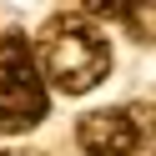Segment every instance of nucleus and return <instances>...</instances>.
<instances>
[{
  "label": "nucleus",
  "instance_id": "1",
  "mask_svg": "<svg viewBox=\"0 0 156 156\" xmlns=\"http://www.w3.org/2000/svg\"><path fill=\"white\" fill-rule=\"evenodd\" d=\"M35 55L61 96H86L111 76V35L91 15H51L35 35Z\"/></svg>",
  "mask_w": 156,
  "mask_h": 156
},
{
  "label": "nucleus",
  "instance_id": "2",
  "mask_svg": "<svg viewBox=\"0 0 156 156\" xmlns=\"http://www.w3.org/2000/svg\"><path fill=\"white\" fill-rule=\"evenodd\" d=\"M45 111H51V81L41 71V55L20 30H5L0 35V136H20L41 126Z\"/></svg>",
  "mask_w": 156,
  "mask_h": 156
},
{
  "label": "nucleus",
  "instance_id": "3",
  "mask_svg": "<svg viewBox=\"0 0 156 156\" xmlns=\"http://www.w3.org/2000/svg\"><path fill=\"white\" fill-rule=\"evenodd\" d=\"M146 116L141 106H121V111H91L76 126V141L86 156H136L146 146Z\"/></svg>",
  "mask_w": 156,
  "mask_h": 156
},
{
  "label": "nucleus",
  "instance_id": "4",
  "mask_svg": "<svg viewBox=\"0 0 156 156\" xmlns=\"http://www.w3.org/2000/svg\"><path fill=\"white\" fill-rule=\"evenodd\" d=\"M76 5H81V15H91V20H131L141 0H76Z\"/></svg>",
  "mask_w": 156,
  "mask_h": 156
},
{
  "label": "nucleus",
  "instance_id": "5",
  "mask_svg": "<svg viewBox=\"0 0 156 156\" xmlns=\"http://www.w3.org/2000/svg\"><path fill=\"white\" fill-rule=\"evenodd\" d=\"M0 156H41V151H20V146H10V151H0Z\"/></svg>",
  "mask_w": 156,
  "mask_h": 156
}]
</instances>
